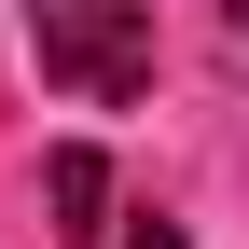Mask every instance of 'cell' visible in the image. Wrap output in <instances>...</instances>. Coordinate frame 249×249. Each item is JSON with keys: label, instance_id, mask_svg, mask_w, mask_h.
<instances>
[{"label": "cell", "instance_id": "1", "mask_svg": "<svg viewBox=\"0 0 249 249\" xmlns=\"http://www.w3.org/2000/svg\"><path fill=\"white\" fill-rule=\"evenodd\" d=\"M28 55L55 97L124 111V97H152V0H28Z\"/></svg>", "mask_w": 249, "mask_h": 249}, {"label": "cell", "instance_id": "2", "mask_svg": "<svg viewBox=\"0 0 249 249\" xmlns=\"http://www.w3.org/2000/svg\"><path fill=\"white\" fill-rule=\"evenodd\" d=\"M42 208H55V235H70V249H83V235H111V152H83V139H70V152L42 166Z\"/></svg>", "mask_w": 249, "mask_h": 249}, {"label": "cell", "instance_id": "3", "mask_svg": "<svg viewBox=\"0 0 249 249\" xmlns=\"http://www.w3.org/2000/svg\"><path fill=\"white\" fill-rule=\"evenodd\" d=\"M222 70H249V0H222Z\"/></svg>", "mask_w": 249, "mask_h": 249}, {"label": "cell", "instance_id": "4", "mask_svg": "<svg viewBox=\"0 0 249 249\" xmlns=\"http://www.w3.org/2000/svg\"><path fill=\"white\" fill-rule=\"evenodd\" d=\"M124 249H180V222H139V235H124Z\"/></svg>", "mask_w": 249, "mask_h": 249}]
</instances>
